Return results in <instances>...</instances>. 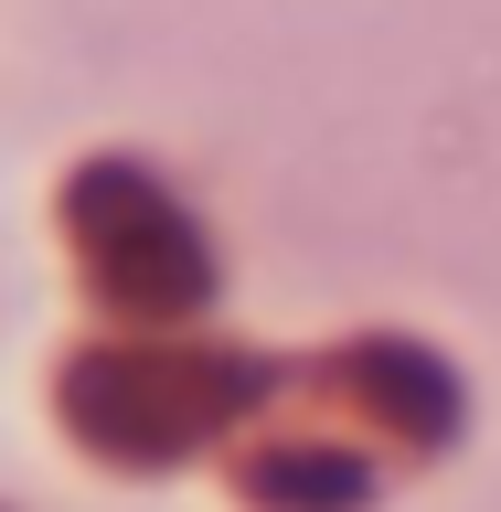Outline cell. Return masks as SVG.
<instances>
[{
	"label": "cell",
	"instance_id": "obj_1",
	"mask_svg": "<svg viewBox=\"0 0 501 512\" xmlns=\"http://www.w3.org/2000/svg\"><path fill=\"white\" fill-rule=\"evenodd\" d=\"M75 246H86V278L107 299H192L203 288L192 235L171 224V203L139 171H118V160H96L86 182H75Z\"/></svg>",
	"mask_w": 501,
	"mask_h": 512
}]
</instances>
